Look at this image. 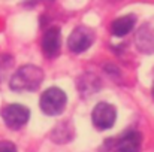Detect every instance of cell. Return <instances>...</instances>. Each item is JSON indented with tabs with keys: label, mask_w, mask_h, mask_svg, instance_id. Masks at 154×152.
I'll return each mask as SVG.
<instances>
[{
	"label": "cell",
	"mask_w": 154,
	"mask_h": 152,
	"mask_svg": "<svg viewBox=\"0 0 154 152\" xmlns=\"http://www.w3.org/2000/svg\"><path fill=\"white\" fill-rule=\"evenodd\" d=\"M0 115L9 128L18 130L27 124V121L30 118V110L23 104H8L6 107L2 109Z\"/></svg>",
	"instance_id": "3957f363"
},
{
	"label": "cell",
	"mask_w": 154,
	"mask_h": 152,
	"mask_svg": "<svg viewBox=\"0 0 154 152\" xmlns=\"http://www.w3.org/2000/svg\"><path fill=\"white\" fill-rule=\"evenodd\" d=\"M61 46V34H60V28L58 27H51L45 31L44 37H42V51L47 57H55L60 52Z\"/></svg>",
	"instance_id": "52a82bcc"
},
{
	"label": "cell",
	"mask_w": 154,
	"mask_h": 152,
	"mask_svg": "<svg viewBox=\"0 0 154 152\" xmlns=\"http://www.w3.org/2000/svg\"><path fill=\"white\" fill-rule=\"evenodd\" d=\"M0 152H17V146L12 142L3 140L0 142Z\"/></svg>",
	"instance_id": "8fae6325"
},
{
	"label": "cell",
	"mask_w": 154,
	"mask_h": 152,
	"mask_svg": "<svg viewBox=\"0 0 154 152\" xmlns=\"http://www.w3.org/2000/svg\"><path fill=\"white\" fill-rule=\"evenodd\" d=\"M135 21H136V16L135 15H124V16H120L117 19H114V22L111 24V33L117 37H123L126 34H129L133 27H135Z\"/></svg>",
	"instance_id": "30bf717a"
},
{
	"label": "cell",
	"mask_w": 154,
	"mask_h": 152,
	"mask_svg": "<svg viewBox=\"0 0 154 152\" xmlns=\"http://www.w3.org/2000/svg\"><path fill=\"white\" fill-rule=\"evenodd\" d=\"M142 143V136L139 131L130 130L124 133L115 143V148L118 152H138Z\"/></svg>",
	"instance_id": "ba28073f"
},
{
	"label": "cell",
	"mask_w": 154,
	"mask_h": 152,
	"mask_svg": "<svg viewBox=\"0 0 154 152\" xmlns=\"http://www.w3.org/2000/svg\"><path fill=\"white\" fill-rule=\"evenodd\" d=\"M135 43L138 49L144 54L154 52V18L142 24L135 36Z\"/></svg>",
	"instance_id": "8992f818"
},
{
	"label": "cell",
	"mask_w": 154,
	"mask_h": 152,
	"mask_svg": "<svg viewBox=\"0 0 154 152\" xmlns=\"http://www.w3.org/2000/svg\"><path fill=\"white\" fill-rule=\"evenodd\" d=\"M66 103H67V97H66L64 91L57 87L48 88L41 96V109L47 115H52V116L60 115L64 110Z\"/></svg>",
	"instance_id": "7a4b0ae2"
},
{
	"label": "cell",
	"mask_w": 154,
	"mask_h": 152,
	"mask_svg": "<svg viewBox=\"0 0 154 152\" xmlns=\"http://www.w3.org/2000/svg\"><path fill=\"white\" fill-rule=\"evenodd\" d=\"M153 97H154V85H153Z\"/></svg>",
	"instance_id": "7c38bea8"
},
{
	"label": "cell",
	"mask_w": 154,
	"mask_h": 152,
	"mask_svg": "<svg viewBox=\"0 0 154 152\" xmlns=\"http://www.w3.org/2000/svg\"><path fill=\"white\" fill-rule=\"evenodd\" d=\"M44 81V72L41 67L27 64L20 67L11 78V90L14 91H35L41 87Z\"/></svg>",
	"instance_id": "6da1fadb"
},
{
	"label": "cell",
	"mask_w": 154,
	"mask_h": 152,
	"mask_svg": "<svg viewBox=\"0 0 154 152\" xmlns=\"http://www.w3.org/2000/svg\"><path fill=\"white\" fill-rule=\"evenodd\" d=\"M91 119H93V124L97 130H108L115 124L117 110L109 103H105V101L97 103V106L93 109Z\"/></svg>",
	"instance_id": "277c9868"
},
{
	"label": "cell",
	"mask_w": 154,
	"mask_h": 152,
	"mask_svg": "<svg viewBox=\"0 0 154 152\" xmlns=\"http://www.w3.org/2000/svg\"><path fill=\"white\" fill-rule=\"evenodd\" d=\"M76 85H78V91L81 93L82 97H90L100 88V79L93 73H84L78 79Z\"/></svg>",
	"instance_id": "9c48e42d"
},
{
	"label": "cell",
	"mask_w": 154,
	"mask_h": 152,
	"mask_svg": "<svg viewBox=\"0 0 154 152\" xmlns=\"http://www.w3.org/2000/svg\"><path fill=\"white\" fill-rule=\"evenodd\" d=\"M93 40H94L93 31L88 27L81 25V27H76L70 33V36L67 39V46H69V49L72 52L79 54V52H84V51L88 49L91 46Z\"/></svg>",
	"instance_id": "5b68a950"
}]
</instances>
